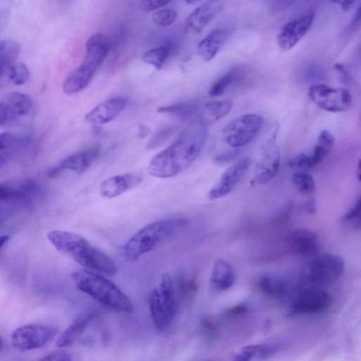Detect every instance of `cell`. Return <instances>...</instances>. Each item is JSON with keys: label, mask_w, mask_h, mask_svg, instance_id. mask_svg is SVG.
<instances>
[{"label": "cell", "mask_w": 361, "mask_h": 361, "mask_svg": "<svg viewBox=\"0 0 361 361\" xmlns=\"http://www.w3.org/2000/svg\"><path fill=\"white\" fill-rule=\"evenodd\" d=\"M314 20V14L307 13L286 23L281 29L277 43L283 51L294 47L310 30Z\"/></svg>", "instance_id": "14"}, {"label": "cell", "mask_w": 361, "mask_h": 361, "mask_svg": "<svg viewBox=\"0 0 361 361\" xmlns=\"http://www.w3.org/2000/svg\"><path fill=\"white\" fill-rule=\"evenodd\" d=\"M199 0H185V2L188 4H192L197 2Z\"/></svg>", "instance_id": "53"}, {"label": "cell", "mask_w": 361, "mask_h": 361, "mask_svg": "<svg viewBox=\"0 0 361 361\" xmlns=\"http://www.w3.org/2000/svg\"><path fill=\"white\" fill-rule=\"evenodd\" d=\"M142 177L135 174L117 175L104 180L99 186V194L107 199L114 198L137 187Z\"/></svg>", "instance_id": "19"}, {"label": "cell", "mask_w": 361, "mask_h": 361, "mask_svg": "<svg viewBox=\"0 0 361 361\" xmlns=\"http://www.w3.org/2000/svg\"><path fill=\"white\" fill-rule=\"evenodd\" d=\"M5 160L2 156L0 155V169L4 166Z\"/></svg>", "instance_id": "52"}, {"label": "cell", "mask_w": 361, "mask_h": 361, "mask_svg": "<svg viewBox=\"0 0 361 361\" xmlns=\"http://www.w3.org/2000/svg\"><path fill=\"white\" fill-rule=\"evenodd\" d=\"M344 262L336 255L326 254L310 262L303 273L308 284L323 287L332 284L343 274Z\"/></svg>", "instance_id": "8"}, {"label": "cell", "mask_w": 361, "mask_h": 361, "mask_svg": "<svg viewBox=\"0 0 361 361\" xmlns=\"http://www.w3.org/2000/svg\"><path fill=\"white\" fill-rule=\"evenodd\" d=\"M231 33V29L226 27L212 30L197 46L200 57L204 61H211L228 39Z\"/></svg>", "instance_id": "21"}, {"label": "cell", "mask_w": 361, "mask_h": 361, "mask_svg": "<svg viewBox=\"0 0 361 361\" xmlns=\"http://www.w3.org/2000/svg\"><path fill=\"white\" fill-rule=\"evenodd\" d=\"M177 11L173 8H163L152 14L153 22L159 27H167L172 25L177 18Z\"/></svg>", "instance_id": "37"}, {"label": "cell", "mask_w": 361, "mask_h": 361, "mask_svg": "<svg viewBox=\"0 0 361 361\" xmlns=\"http://www.w3.org/2000/svg\"><path fill=\"white\" fill-rule=\"evenodd\" d=\"M173 132V128L171 127H166L162 128L159 131H158L156 134H154L152 138L149 140L147 148L148 149H153L157 147L163 143L167 138L170 136L171 133Z\"/></svg>", "instance_id": "40"}, {"label": "cell", "mask_w": 361, "mask_h": 361, "mask_svg": "<svg viewBox=\"0 0 361 361\" xmlns=\"http://www.w3.org/2000/svg\"><path fill=\"white\" fill-rule=\"evenodd\" d=\"M259 288L271 297L281 296L286 291L285 283L279 278L271 274H264L257 281Z\"/></svg>", "instance_id": "30"}, {"label": "cell", "mask_w": 361, "mask_h": 361, "mask_svg": "<svg viewBox=\"0 0 361 361\" xmlns=\"http://www.w3.org/2000/svg\"><path fill=\"white\" fill-rule=\"evenodd\" d=\"M355 1L356 0H339V3L341 8L345 11H348L351 8Z\"/></svg>", "instance_id": "48"}, {"label": "cell", "mask_w": 361, "mask_h": 361, "mask_svg": "<svg viewBox=\"0 0 361 361\" xmlns=\"http://www.w3.org/2000/svg\"><path fill=\"white\" fill-rule=\"evenodd\" d=\"M109 49L110 41L106 35L101 33L91 35L85 44L83 61L64 81L63 92L74 94L86 87L108 55Z\"/></svg>", "instance_id": "5"}, {"label": "cell", "mask_w": 361, "mask_h": 361, "mask_svg": "<svg viewBox=\"0 0 361 361\" xmlns=\"http://www.w3.org/2000/svg\"><path fill=\"white\" fill-rule=\"evenodd\" d=\"M17 116L13 109L4 100L0 102V126L13 122Z\"/></svg>", "instance_id": "39"}, {"label": "cell", "mask_w": 361, "mask_h": 361, "mask_svg": "<svg viewBox=\"0 0 361 361\" xmlns=\"http://www.w3.org/2000/svg\"><path fill=\"white\" fill-rule=\"evenodd\" d=\"M72 277L78 289L102 305L119 312H133L134 306L130 298L106 277L87 270L74 272Z\"/></svg>", "instance_id": "3"}, {"label": "cell", "mask_w": 361, "mask_h": 361, "mask_svg": "<svg viewBox=\"0 0 361 361\" xmlns=\"http://www.w3.org/2000/svg\"><path fill=\"white\" fill-rule=\"evenodd\" d=\"M334 144V137L327 130L320 132L316 145L314 147L311 160L314 168L322 162L331 150Z\"/></svg>", "instance_id": "27"}, {"label": "cell", "mask_w": 361, "mask_h": 361, "mask_svg": "<svg viewBox=\"0 0 361 361\" xmlns=\"http://www.w3.org/2000/svg\"><path fill=\"white\" fill-rule=\"evenodd\" d=\"M279 349L277 344H257L250 345L242 348L240 353H237L233 360L238 361H248L252 358H266L275 354Z\"/></svg>", "instance_id": "25"}, {"label": "cell", "mask_w": 361, "mask_h": 361, "mask_svg": "<svg viewBox=\"0 0 361 361\" xmlns=\"http://www.w3.org/2000/svg\"><path fill=\"white\" fill-rule=\"evenodd\" d=\"M148 132H149V129L147 127H146L145 126H141L140 127V130H139V137H145L146 135L148 133Z\"/></svg>", "instance_id": "49"}, {"label": "cell", "mask_w": 361, "mask_h": 361, "mask_svg": "<svg viewBox=\"0 0 361 361\" xmlns=\"http://www.w3.org/2000/svg\"><path fill=\"white\" fill-rule=\"evenodd\" d=\"M73 358L66 351H56L39 358L40 360H53V361H69Z\"/></svg>", "instance_id": "42"}, {"label": "cell", "mask_w": 361, "mask_h": 361, "mask_svg": "<svg viewBox=\"0 0 361 361\" xmlns=\"http://www.w3.org/2000/svg\"><path fill=\"white\" fill-rule=\"evenodd\" d=\"M47 238L59 252L86 269L107 275H114L117 272L114 261L79 234L52 230L48 232Z\"/></svg>", "instance_id": "2"}, {"label": "cell", "mask_w": 361, "mask_h": 361, "mask_svg": "<svg viewBox=\"0 0 361 361\" xmlns=\"http://www.w3.org/2000/svg\"><path fill=\"white\" fill-rule=\"evenodd\" d=\"M100 154V148L93 147L82 152L72 154L59 164L50 168L47 172L49 178H55L65 171H71L81 174L85 172L97 159Z\"/></svg>", "instance_id": "16"}, {"label": "cell", "mask_w": 361, "mask_h": 361, "mask_svg": "<svg viewBox=\"0 0 361 361\" xmlns=\"http://www.w3.org/2000/svg\"><path fill=\"white\" fill-rule=\"evenodd\" d=\"M235 281V273L233 267L226 260L215 261L211 274L210 282L213 288L224 291L233 286Z\"/></svg>", "instance_id": "22"}, {"label": "cell", "mask_w": 361, "mask_h": 361, "mask_svg": "<svg viewBox=\"0 0 361 361\" xmlns=\"http://www.w3.org/2000/svg\"><path fill=\"white\" fill-rule=\"evenodd\" d=\"M171 0H138V6L144 12H149L157 10L166 4Z\"/></svg>", "instance_id": "41"}, {"label": "cell", "mask_w": 361, "mask_h": 361, "mask_svg": "<svg viewBox=\"0 0 361 361\" xmlns=\"http://www.w3.org/2000/svg\"><path fill=\"white\" fill-rule=\"evenodd\" d=\"M153 324L158 331H166L173 322L176 313V302L171 276L164 273L153 288L149 300Z\"/></svg>", "instance_id": "6"}, {"label": "cell", "mask_w": 361, "mask_h": 361, "mask_svg": "<svg viewBox=\"0 0 361 361\" xmlns=\"http://www.w3.org/2000/svg\"><path fill=\"white\" fill-rule=\"evenodd\" d=\"M226 312L230 315L243 314L247 312V307L244 304H238L230 307Z\"/></svg>", "instance_id": "45"}, {"label": "cell", "mask_w": 361, "mask_h": 361, "mask_svg": "<svg viewBox=\"0 0 361 361\" xmlns=\"http://www.w3.org/2000/svg\"><path fill=\"white\" fill-rule=\"evenodd\" d=\"M173 46L171 43H166L162 46L157 47L146 51L142 56L144 62L152 65L156 69L162 68L167 58L171 54Z\"/></svg>", "instance_id": "29"}, {"label": "cell", "mask_w": 361, "mask_h": 361, "mask_svg": "<svg viewBox=\"0 0 361 361\" xmlns=\"http://www.w3.org/2000/svg\"><path fill=\"white\" fill-rule=\"evenodd\" d=\"M4 100L13 109L18 116L29 113L32 106L31 99L20 92H11Z\"/></svg>", "instance_id": "31"}, {"label": "cell", "mask_w": 361, "mask_h": 361, "mask_svg": "<svg viewBox=\"0 0 361 361\" xmlns=\"http://www.w3.org/2000/svg\"><path fill=\"white\" fill-rule=\"evenodd\" d=\"M9 79L16 85L25 84L30 77V71L27 66L23 63H15L8 70Z\"/></svg>", "instance_id": "35"}, {"label": "cell", "mask_w": 361, "mask_h": 361, "mask_svg": "<svg viewBox=\"0 0 361 361\" xmlns=\"http://www.w3.org/2000/svg\"><path fill=\"white\" fill-rule=\"evenodd\" d=\"M188 220L172 218L153 221L140 229L125 244L123 252L129 261H135L157 245L186 226Z\"/></svg>", "instance_id": "4"}, {"label": "cell", "mask_w": 361, "mask_h": 361, "mask_svg": "<svg viewBox=\"0 0 361 361\" xmlns=\"http://www.w3.org/2000/svg\"><path fill=\"white\" fill-rule=\"evenodd\" d=\"M37 183L30 178H13L0 183V201L23 203L31 200L37 192Z\"/></svg>", "instance_id": "15"}, {"label": "cell", "mask_w": 361, "mask_h": 361, "mask_svg": "<svg viewBox=\"0 0 361 361\" xmlns=\"http://www.w3.org/2000/svg\"><path fill=\"white\" fill-rule=\"evenodd\" d=\"M57 330L51 326L30 324L15 329L11 334L13 347L20 351L35 350L45 345L56 336Z\"/></svg>", "instance_id": "10"}, {"label": "cell", "mask_w": 361, "mask_h": 361, "mask_svg": "<svg viewBox=\"0 0 361 361\" xmlns=\"http://www.w3.org/2000/svg\"><path fill=\"white\" fill-rule=\"evenodd\" d=\"M278 132L279 128L276 126L262 149L254 176V180L257 184L267 183L274 178L279 170L280 150L276 143Z\"/></svg>", "instance_id": "11"}, {"label": "cell", "mask_w": 361, "mask_h": 361, "mask_svg": "<svg viewBox=\"0 0 361 361\" xmlns=\"http://www.w3.org/2000/svg\"><path fill=\"white\" fill-rule=\"evenodd\" d=\"M239 154L238 149L223 153L216 156L214 159V161L216 164H224L233 160Z\"/></svg>", "instance_id": "43"}, {"label": "cell", "mask_w": 361, "mask_h": 361, "mask_svg": "<svg viewBox=\"0 0 361 361\" xmlns=\"http://www.w3.org/2000/svg\"><path fill=\"white\" fill-rule=\"evenodd\" d=\"M332 302V298L327 292L317 288L307 289L293 300L289 311L295 314H319L328 310Z\"/></svg>", "instance_id": "12"}, {"label": "cell", "mask_w": 361, "mask_h": 361, "mask_svg": "<svg viewBox=\"0 0 361 361\" xmlns=\"http://www.w3.org/2000/svg\"><path fill=\"white\" fill-rule=\"evenodd\" d=\"M240 76L237 70H232L219 77L211 86L208 94L212 97L222 95L226 89L233 84Z\"/></svg>", "instance_id": "32"}, {"label": "cell", "mask_w": 361, "mask_h": 361, "mask_svg": "<svg viewBox=\"0 0 361 361\" xmlns=\"http://www.w3.org/2000/svg\"><path fill=\"white\" fill-rule=\"evenodd\" d=\"M331 1H334L335 3H339V0H331Z\"/></svg>", "instance_id": "55"}, {"label": "cell", "mask_w": 361, "mask_h": 361, "mask_svg": "<svg viewBox=\"0 0 361 361\" xmlns=\"http://www.w3.org/2000/svg\"><path fill=\"white\" fill-rule=\"evenodd\" d=\"M323 73L321 70L314 69L309 71L307 78L310 80H317L318 78L322 79Z\"/></svg>", "instance_id": "47"}, {"label": "cell", "mask_w": 361, "mask_h": 361, "mask_svg": "<svg viewBox=\"0 0 361 361\" xmlns=\"http://www.w3.org/2000/svg\"><path fill=\"white\" fill-rule=\"evenodd\" d=\"M288 246L292 252L300 256L313 254L318 247L316 233L307 228L293 231L288 236Z\"/></svg>", "instance_id": "20"}, {"label": "cell", "mask_w": 361, "mask_h": 361, "mask_svg": "<svg viewBox=\"0 0 361 361\" xmlns=\"http://www.w3.org/2000/svg\"><path fill=\"white\" fill-rule=\"evenodd\" d=\"M306 211L310 214H315L317 212V202L314 198L310 197L305 204Z\"/></svg>", "instance_id": "46"}, {"label": "cell", "mask_w": 361, "mask_h": 361, "mask_svg": "<svg viewBox=\"0 0 361 361\" xmlns=\"http://www.w3.org/2000/svg\"><path fill=\"white\" fill-rule=\"evenodd\" d=\"M233 107L231 100L214 101L206 104L200 111L199 124L207 127L226 116Z\"/></svg>", "instance_id": "24"}, {"label": "cell", "mask_w": 361, "mask_h": 361, "mask_svg": "<svg viewBox=\"0 0 361 361\" xmlns=\"http://www.w3.org/2000/svg\"><path fill=\"white\" fill-rule=\"evenodd\" d=\"M288 166L293 169L310 170L314 168L310 156L301 153L288 160Z\"/></svg>", "instance_id": "38"}, {"label": "cell", "mask_w": 361, "mask_h": 361, "mask_svg": "<svg viewBox=\"0 0 361 361\" xmlns=\"http://www.w3.org/2000/svg\"><path fill=\"white\" fill-rule=\"evenodd\" d=\"M308 95L319 108L333 113L347 111L352 104L350 91L343 87L315 83L309 87Z\"/></svg>", "instance_id": "9"}, {"label": "cell", "mask_w": 361, "mask_h": 361, "mask_svg": "<svg viewBox=\"0 0 361 361\" xmlns=\"http://www.w3.org/2000/svg\"><path fill=\"white\" fill-rule=\"evenodd\" d=\"M27 142L26 138L10 132H4L0 134V151L16 150L23 147Z\"/></svg>", "instance_id": "34"}, {"label": "cell", "mask_w": 361, "mask_h": 361, "mask_svg": "<svg viewBox=\"0 0 361 361\" xmlns=\"http://www.w3.org/2000/svg\"><path fill=\"white\" fill-rule=\"evenodd\" d=\"M207 136V127L201 125L185 131L173 144L152 157L148 167L149 173L166 178L184 171L197 157Z\"/></svg>", "instance_id": "1"}, {"label": "cell", "mask_w": 361, "mask_h": 361, "mask_svg": "<svg viewBox=\"0 0 361 361\" xmlns=\"http://www.w3.org/2000/svg\"><path fill=\"white\" fill-rule=\"evenodd\" d=\"M8 235H0V248H1L9 240Z\"/></svg>", "instance_id": "50"}, {"label": "cell", "mask_w": 361, "mask_h": 361, "mask_svg": "<svg viewBox=\"0 0 361 361\" xmlns=\"http://www.w3.org/2000/svg\"><path fill=\"white\" fill-rule=\"evenodd\" d=\"M361 201L359 197L354 204L343 214L342 222L354 229L360 228Z\"/></svg>", "instance_id": "36"}, {"label": "cell", "mask_w": 361, "mask_h": 361, "mask_svg": "<svg viewBox=\"0 0 361 361\" xmlns=\"http://www.w3.org/2000/svg\"><path fill=\"white\" fill-rule=\"evenodd\" d=\"M264 118L256 114L239 116L226 124L222 130L223 140L233 148L250 143L264 126Z\"/></svg>", "instance_id": "7"}, {"label": "cell", "mask_w": 361, "mask_h": 361, "mask_svg": "<svg viewBox=\"0 0 361 361\" xmlns=\"http://www.w3.org/2000/svg\"><path fill=\"white\" fill-rule=\"evenodd\" d=\"M3 347V341H2V339L0 338V350H1Z\"/></svg>", "instance_id": "54"}, {"label": "cell", "mask_w": 361, "mask_h": 361, "mask_svg": "<svg viewBox=\"0 0 361 361\" xmlns=\"http://www.w3.org/2000/svg\"><path fill=\"white\" fill-rule=\"evenodd\" d=\"M360 174H361V166H360V160L358 161L357 167L356 169V176L358 180H360Z\"/></svg>", "instance_id": "51"}, {"label": "cell", "mask_w": 361, "mask_h": 361, "mask_svg": "<svg viewBox=\"0 0 361 361\" xmlns=\"http://www.w3.org/2000/svg\"><path fill=\"white\" fill-rule=\"evenodd\" d=\"M223 7L224 0H208L188 16L185 23L186 29L192 33L200 32Z\"/></svg>", "instance_id": "18"}, {"label": "cell", "mask_w": 361, "mask_h": 361, "mask_svg": "<svg viewBox=\"0 0 361 361\" xmlns=\"http://www.w3.org/2000/svg\"><path fill=\"white\" fill-rule=\"evenodd\" d=\"M96 317L94 313L86 312L78 316L59 337L56 345L65 348L72 345Z\"/></svg>", "instance_id": "23"}, {"label": "cell", "mask_w": 361, "mask_h": 361, "mask_svg": "<svg viewBox=\"0 0 361 361\" xmlns=\"http://www.w3.org/2000/svg\"><path fill=\"white\" fill-rule=\"evenodd\" d=\"M251 163L252 160L247 157L227 168L215 185L209 191L208 198L214 200L231 193L245 176Z\"/></svg>", "instance_id": "13"}, {"label": "cell", "mask_w": 361, "mask_h": 361, "mask_svg": "<svg viewBox=\"0 0 361 361\" xmlns=\"http://www.w3.org/2000/svg\"><path fill=\"white\" fill-rule=\"evenodd\" d=\"M126 105L127 100L122 97L106 100L90 111L85 120L88 123L97 126L108 123L118 116Z\"/></svg>", "instance_id": "17"}, {"label": "cell", "mask_w": 361, "mask_h": 361, "mask_svg": "<svg viewBox=\"0 0 361 361\" xmlns=\"http://www.w3.org/2000/svg\"><path fill=\"white\" fill-rule=\"evenodd\" d=\"M0 224H1V219H0Z\"/></svg>", "instance_id": "56"}, {"label": "cell", "mask_w": 361, "mask_h": 361, "mask_svg": "<svg viewBox=\"0 0 361 361\" xmlns=\"http://www.w3.org/2000/svg\"><path fill=\"white\" fill-rule=\"evenodd\" d=\"M157 111L172 115L182 120L192 119L198 114L197 106L190 102H180L160 106Z\"/></svg>", "instance_id": "28"}, {"label": "cell", "mask_w": 361, "mask_h": 361, "mask_svg": "<svg viewBox=\"0 0 361 361\" xmlns=\"http://www.w3.org/2000/svg\"><path fill=\"white\" fill-rule=\"evenodd\" d=\"M334 68L338 73L339 80L344 85H348L350 82V75L341 63H336L334 66Z\"/></svg>", "instance_id": "44"}, {"label": "cell", "mask_w": 361, "mask_h": 361, "mask_svg": "<svg viewBox=\"0 0 361 361\" xmlns=\"http://www.w3.org/2000/svg\"><path fill=\"white\" fill-rule=\"evenodd\" d=\"M20 51V45L16 40L0 42V78L15 63Z\"/></svg>", "instance_id": "26"}, {"label": "cell", "mask_w": 361, "mask_h": 361, "mask_svg": "<svg viewBox=\"0 0 361 361\" xmlns=\"http://www.w3.org/2000/svg\"><path fill=\"white\" fill-rule=\"evenodd\" d=\"M292 180L296 190L303 195H311L316 190L314 180L307 173H295L292 176Z\"/></svg>", "instance_id": "33"}]
</instances>
